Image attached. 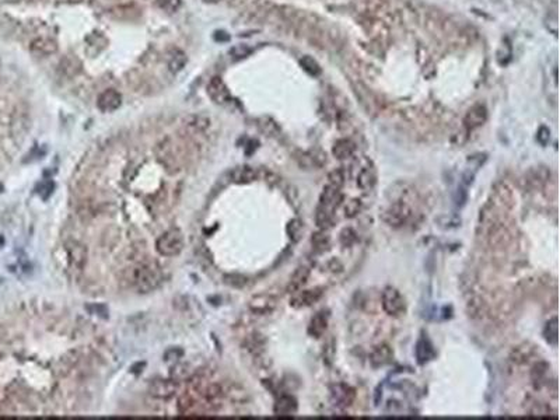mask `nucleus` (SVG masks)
Segmentation results:
<instances>
[{
	"mask_svg": "<svg viewBox=\"0 0 560 420\" xmlns=\"http://www.w3.org/2000/svg\"><path fill=\"white\" fill-rule=\"evenodd\" d=\"M408 189H401L396 196L391 197L388 205L381 210L380 217L389 227L401 228L408 226L414 217V210L410 206L408 197Z\"/></svg>",
	"mask_w": 560,
	"mask_h": 420,
	"instance_id": "obj_1",
	"label": "nucleus"
},
{
	"mask_svg": "<svg viewBox=\"0 0 560 420\" xmlns=\"http://www.w3.org/2000/svg\"><path fill=\"white\" fill-rule=\"evenodd\" d=\"M161 272L156 263H141L132 270V284L139 293H150L161 283Z\"/></svg>",
	"mask_w": 560,
	"mask_h": 420,
	"instance_id": "obj_2",
	"label": "nucleus"
},
{
	"mask_svg": "<svg viewBox=\"0 0 560 420\" xmlns=\"http://www.w3.org/2000/svg\"><path fill=\"white\" fill-rule=\"evenodd\" d=\"M381 305H383L385 314L389 315V317H394V318H399V317L405 315L406 309H408L405 297L401 294L398 289H395L392 286H387L383 290Z\"/></svg>",
	"mask_w": 560,
	"mask_h": 420,
	"instance_id": "obj_3",
	"label": "nucleus"
},
{
	"mask_svg": "<svg viewBox=\"0 0 560 420\" xmlns=\"http://www.w3.org/2000/svg\"><path fill=\"white\" fill-rule=\"evenodd\" d=\"M156 248L162 257H177L184 248V235L178 228H171L158 237Z\"/></svg>",
	"mask_w": 560,
	"mask_h": 420,
	"instance_id": "obj_4",
	"label": "nucleus"
},
{
	"mask_svg": "<svg viewBox=\"0 0 560 420\" xmlns=\"http://www.w3.org/2000/svg\"><path fill=\"white\" fill-rule=\"evenodd\" d=\"M323 291L325 289L323 287H314V289H307V290H298L293 294V297L290 300V305L294 307V308H305V307H311L315 303H318L319 300L322 299Z\"/></svg>",
	"mask_w": 560,
	"mask_h": 420,
	"instance_id": "obj_5",
	"label": "nucleus"
},
{
	"mask_svg": "<svg viewBox=\"0 0 560 420\" xmlns=\"http://www.w3.org/2000/svg\"><path fill=\"white\" fill-rule=\"evenodd\" d=\"M331 399H332L333 405L345 409V408L353 405L354 399H356V391L350 385L339 382V384L332 385V388H331Z\"/></svg>",
	"mask_w": 560,
	"mask_h": 420,
	"instance_id": "obj_6",
	"label": "nucleus"
},
{
	"mask_svg": "<svg viewBox=\"0 0 560 420\" xmlns=\"http://www.w3.org/2000/svg\"><path fill=\"white\" fill-rule=\"evenodd\" d=\"M207 94L219 105L230 104L232 100L227 86L224 84V81L220 77H213L212 80L207 83Z\"/></svg>",
	"mask_w": 560,
	"mask_h": 420,
	"instance_id": "obj_7",
	"label": "nucleus"
},
{
	"mask_svg": "<svg viewBox=\"0 0 560 420\" xmlns=\"http://www.w3.org/2000/svg\"><path fill=\"white\" fill-rule=\"evenodd\" d=\"M178 384L175 380H156L149 387V392L153 398L161 400L171 399L177 394Z\"/></svg>",
	"mask_w": 560,
	"mask_h": 420,
	"instance_id": "obj_8",
	"label": "nucleus"
},
{
	"mask_svg": "<svg viewBox=\"0 0 560 420\" xmlns=\"http://www.w3.org/2000/svg\"><path fill=\"white\" fill-rule=\"evenodd\" d=\"M486 121H487L486 106L483 104H476V105L471 106L468 112L465 114L464 126L466 127V131H474V129H478L482 125H484Z\"/></svg>",
	"mask_w": 560,
	"mask_h": 420,
	"instance_id": "obj_9",
	"label": "nucleus"
},
{
	"mask_svg": "<svg viewBox=\"0 0 560 420\" xmlns=\"http://www.w3.org/2000/svg\"><path fill=\"white\" fill-rule=\"evenodd\" d=\"M356 182H357V187L364 192L373 191L374 187L377 185V170L371 164V161H367V164L363 166L362 170L358 171Z\"/></svg>",
	"mask_w": 560,
	"mask_h": 420,
	"instance_id": "obj_10",
	"label": "nucleus"
},
{
	"mask_svg": "<svg viewBox=\"0 0 560 420\" xmlns=\"http://www.w3.org/2000/svg\"><path fill=\"white\" fill-rule=\"evenodd\" d=\"M392 359H394V350L388 343H381L375 346L370 353V364L373 366L374 369L389 364Z\"/></svg>",
	"mask_w": 560,
	"mask_h": 420,
	"instance_id": "obj_11",
	"label": "nucleus"
},
{
	"mask_svg": "<svg viewBox=\"0 0 560 420\" xmlns=\"http://www.w3.org/2000/svg\"><path fill=\"white\" fill-rule=\"evenodd\" d=\"M436 349H434V344L431 343V340L427 338V336H420L419 340L416 342V346H414V356H416V360L420 366H424L429 363L430 360H433L436 357Z\"/></svg>",
	"mask_w": 560,
	"mask_h": 420,
	"instance_id": "obj_12",
	"label": "nucleus"
},
{
	"mask_svg": "<svg viewBox=\"0 0 560 420\" xmlns=\"http://www.w3.org/2000/svg\"><path fill=\"white\" fill-rule=\"evenodd\" d=\"M121 94L114 88H110V90H105V92H102L100 94L98 100H97V106L102 112H114L121 106Z\"/></svg>",
	"mask_w": 560,
	"mask_h": 420,
	"instance_id": "obj_13",
	"label": "nucleus"
},
{
	"mask_svg": "<svg viewBox=\"0 0 560 420\" xmlns=\"http://www.w3.org/2000/svg\"><path fill=\"white\" fill-rule=\"evenodd\" d=\"M228 178L234 184H251L259 178V171L249 166H240L232 168L228 174Z\"/></svg>",
	"mask_w": 560,
	"mask_h": 420,
	"instance_id": "obj_14",
	"label": "nucleus"
},
{
	"mask_svg": "<svg viewBox=\"0 0 560 420\" xmlns=\"http://www.w3.org/2000/svg\"><path fill=\"white\" fill-rule=\"evenodd\" d=\"M328 322H329L328 311H325V309L318 311V313L311 318V321H310V325H308V335H310L311 338H315V339L321 338V336L325 334L327 328H328Z\"/></svg>",
	"mask_w": 560,
	"mask_h": 420,
	"instance_id": "obj_15",
	"label": "nucleus"
},
{
	"mask_svg": "<svg viewBox=\"0 0 560 420\" xmlns=\"http://www.w3.org/2000/svg\"><path fill=\"white\" fill-rule=\"evenodd\" d=\"M525 181L528 184V187H531L532 189H540L550 181V170L548 167H544V166L532 168L527 174Z\"/></svg>",
	"mask_w": 560,
	"mask_h": 420,
	"instance_id": "obj_16",
	"label": "nucleus"
},
{
	"mask_svg": "<svg viewBox=\"0 0 560 420\" xmlns=\"http://www.w3.org/2000/svg\"><path fill=\"white\" fill-rule=\"evenodd\" d=\"M310 273H311L310 268H307V266H298V268L294 270V273L292 275L290 280H288L286 291H287V293L294 294L296 291H298V290L303 289L304 286H305V283L308 282Z\"/></svg>",
	"mask_w": 560,
	"mask_h": 420,
	"instance_id": "obj_17",
	"label": "nucleus"
},
{
	"mask_svg": "<svg viewBox=\"0 0 560 420\" xmlns=\"http://www.w3.org/2000/svg\"><path fill=\"white\" fill-rule=\"evenodd\" d=\"M297 400H296L294 396H292V395H282L276 400L273 412H275V415L278 416H293L297 412Z\"/></svg>",
	"mask_w": 560,
	"mask_h": 420,
	"instance_id": "obj_18",
	"label": "nucleus"
},
{
	"mask_svg": "<svg viewBox=\"0 0 560 420\" xmlns=\"http://www.w3.org/2000/svg\"><path fill=\"white\" fill-rule=\"evenodd\" d=\"M298 166L305 168V170H318L327 162V156H323L322 153H301L297 157Z\"/></svg>",
	"mask_w": 560,
	"mask_h": 420,
	"instance_id": "obj_19",
	"label": "nucleus"
},
{
	"mask_svg": "<svg viewBox=\"0 0 560 420\" xmlns=\"http://www.w3.org/2000/svg\"><path fill=\"white\" fill-rule=\"evenodd\" d=\"M275 307H276V299H273L272 296H269V294L257 296L249 303V308L252 309L254 313H258V314L270 313V311H273Z\"/></svg>",
	"mask_w": 560,
	"mask_h": 420,
	"instance_id": "obj_20",
	"label": "nucleus"
},
{
	"mask_svg": "<svg viewBox=\"0 0 560 420\" xmlns=\"http://www.w3.org/2000/svg\"><path fill=\"white\" fill-rule=\"evenodd\" d=\"M356 153V146L350 139H339L332 147V154L338 160H349Z\"/></svg>",
	"mask_w": 560,
	"mask_h": 420,
	"instance_id": "obj_21",
	"label": "nucleus"
},
{
	"mask_svg": "<svg viewBox=\"0 0 560 420\" xmlns=\"http://www.w3.org/2000/svg\"><path fill=\"white\" fill-rule=\"evenodd\" d=\"M534 353H535L534 346H531L530 343H522L520 344V346H517V348L513 350V353H511V356H510V360H511L515 366L527 364V363L532 359Z\"/></svg>",
	"mask_w": 560,
	"mask_h": 420,
	"instance_id": "obj_22",
	"label": "nucleus"
},
{
	"mask_svg": "<svg viewBox=\"0 0 560 420\" xmlns=\"http://www.w3.org/2000/svg\"><path fill=\"white\" fill-rule=\"evenodd\" d=\"M67 257H69V261H70L71 266H76V268H83V265L86 262L87 259V251L84 249L83 245H80L79 243H70L67 245Z\"/></svg>",
	"mask_w": 560,
	"mask_h": 420,
	"instance_id": "obj_23",
	"label": "nucleus"
},
{
	"mask_svg": "<svg viewBox=\"0 0 560 420\" xmlns=\"http://www.w3.org/2000/svg\"><path fill=\"white\" fill-rule=\"evenodd\" d=\"M546 374H548V364H546V363L539 361V363H535V364L532 366L530 375H531V381H532V384H534V387L536 388V390L545 384Z\"/></svg>",
	"mask_w": 560,
	"mask_h": 420,
	"instance_id": "obj_24",
	"label": "nucleus"
},
{
	"mask_svg": "<svg viewBox=\"0 0 560 420\" xmlns=\"http://www.w3.org/2000/svg\"><path fill=\"white\" fill-rule=\"evenodd\" d=\"M187 63V55L181 49H172L168 53V69L174 73L182 70Z\"/></svg>",
	"mask_w": 560,
	"mask_h": 420,
	"instance_id": "obj_25",
	"label": "nucleus"
},
{
	"mask_svg": "<svg viewBox=\"0 0 560 420\" xmlns=\"http://www.w3.org/2000/svg\"><path fill=\"white\" fill-rule=\"evenodd\" d=\"M311 243H313V248L317 252H325L331 247V238H329V235L327 234L325 230H321L318 233L313 234Z\"/></svg>",
	"mask_w": 560,
	"mask_h": 420,
	"instance_id": "obj_26",
	"label": "nucleus"
},
{
	"mask_svg": "<svg viewBox=\"0 0 560 420\" xmlns=\"http://www.w3.org/2000/svg\"><path fill=\"white\" fill-rule=\"evenodd\" d=\"M286 231H287L288 238H290L292 241H294V243H297V241H300L301 237H303L304 223L300 220V218H293V220H290V222H288L287 227H286Z\"/></svg>",
	"mask_w": 560,
	"mask_h": 420,
	"instance_id": "obj_27",
	"label": "nucleus"
},
{
	"mask_svg": "<svg viewBox=\"0 0 560 420\" xmlns=\"http://www.w3.org/2000/svg\"><path fill=\"white\" fill-rule=\"evenodd\" d=\"M544 338L549 344H557V317H553L546 322L544 328Z\"/></svg>",
	"mask_w": 560,
	"mask_h": 420,
	"instance_id": "obj_28",
	"label": "nucleus"
},
{
	"mask_svg": "<svg viewBox=\"0 0 560 420\" xmlns=\"http://www.w3.org/2000/svg\"><path fill=\"white\" fill-rule=\"evenodd\" d=\"M300 65H301V67H303L304 70L307 71L310 76L317 77L322 73V69H321L319 63L315 61L314 58H311V56H308V55L303 56V58L300 59Z\"/></svg>",
	"mask_w": 560,
	"mask_h": 420,
	"instance_id": "obj_29",
	"label": "nucleus"
},
{
	"mask_svg": "<svg viewBox=\"0 0 560 420\" xmlns=\"http://www.w3.org/2000/svg\"><path fill=\"white\" fill-rule=\"evenodd\" d=\"M362 209H363V202H362L360 199H357V197L350 199V200L346 202V205H345V217H348V218L356 217L358 213L362 212Z\"/></svg>",
	"mask_w": 560,
	"mask_h": 420,
	"instance_id": "obj_30",
	"label": "nucleus"
},
{
	"mask_svg": "<svg viewBox=\"0 0 560 420\" xmlns=\"http://www.w3.org/2000/svg\"><path fill=\"white\" fill-rule=\"evenodd\" d=\"M357 240V234L354 233L353 228L346 227L340 231V235H339V241L342 244L344 248H350Z\"/></svg>",
	"mask_w": 560,
	"mask_h": 420,
	"instance_id": "obj_31",
	"label": "nucleus"
},
{
	"mask_svg": "<svg viewBox=\"0 0 560 420\" xmlns=\"http://www.w3.org/2000/svg\"><path fill=\"white\" fill-rule=\"evenodd\" d=\"M328 179H329V185H332V187L339 188V189H340V188L344 187L345 181H346V175H345V171L342 170V168H336V170H333V171L329 172Z\"/></svg>",
	"mask_w": 560,
	"mask_h": 420,
	"instance_id": "obj_32",
	"label": "nucleus"
},
{
	"mask_svg": "<svg viewBox=\"0 0 560 420\" xmlns=\"http://www.w3.org/2000/svg\"><path fill=\"white\" fill-rule=\"evenodd\" d=\"M251 53H252V48L248 45H244V44L232 46L231 49H230V56H231L234 61L244 59V58H247V56L251 55Z\"/></svg>",
	"mask_w": 560,
	"mask_h": 420,
	"instance_id": "obj_33",
	"label": "nucleus"
},
{
	"mask_svg": "<svg viewBox=\"0 0 560 420\" xmlns=\"http://www.w3.org/2000/svg\"><path fill=\"white\" fill-rule=\"evenodd\" d=\"M158 7L167 13H175L181 9L182 0H156Z\"/></svg>",
	"mask_w": 560,
	"mask_h": 420,
	"instance_id": "obj_34",
	"label": "nucleus"
},
{
	"mask_svg": "<svg viewBox=\"0 0 560 420\" xmlns=\"http://www.w3.org/2000/svg\"><path fill=\"white\" fill-rule=\"evenodd\" d=\"M189 374H191V370L187 366H175L174 371H171L172 378H175V381L185 380L187 377H189Z\"/></svg>",
	"mask_w": 560,
	"mask_h": 420,
	"instance_id": "obj_35",
	"label": "nucleus"
},
{
	"mask_svg": "<svg viewBox=\"0 0 560 420\" xmlns=\"http://www.w3.org/2000/svg\"><path fill=\"white\" fill-rule=\"evenodd\" d=\"M549 412L550 409L548 408V405L542 404V402H534L532 408L530 409V413L532 416H548Z\"/></svg>",
	"mask_w": 560,
	"mask_h": 420,
	"instance_id": "obj_36",
	"label": "nucleus"
},
{
	"mask_svg": "<svg viewBox=\"0 0 560 420\" xmlns=\"http://www.w3.org/2000/svg\"><path fill=\"white\" fill-rule=\"evenodd\" d=\"M184 356V350L179 349V348H170L164 353V360L168 361V363H172V361H177Z\"/></svg>",
	"mask_w": 560,
	"mask_h": 420,
	"instance_id": "obj_37",
	"label": "nucleus"
},
{
	"mask_svg": "<svg viewBox=\"0 0 560 420\" xmlns=\"http://www.w3.org/2000/svg\"><path fill=\"white\" fill-rule=\"evenodd\" d=\"M536 140L539 143L540 146H546L550 140V131L549 127L540 126L536 132Z\"/></svg>",
	"mask_w": 560,
	"mask_h": 420,
	"instance_id": "obj_38",
	"label": "nucleus"
},
{
	"mask_svg": "<svg viewBox=\"0 0 560 420\" xmlns=\"http://www.w3.org/2000/svg\"><path fill=\"white\" fill-rule=\"evenodd\" d=\"M230 279H232V280H226L228 284H232V286H237V287H241V286H244V284L247 283V278H244V276H241V275H231V276H228Z\"/></svg>",
	"mask_w": 560,
	"mask_h": 420,
	"instance_id": "obj_39",
	"label": "nucleus"
},
{
	"mask_svg": "<svg viewBox=\"0 0 560 420\" xmlns=\"http://www.w3.org/2000/svg\"><path fill=\"white\" fill-rule=\"evenodd\" d=\"M53 192V182H45L42 185V191H40V195L44 199H48V196Z\"/></svg>",
	"mask_w": 560,
	"mask_h": 420,
	"instance_id": "obj_40",
	"label": "nucleus"
},
{
	"mask_svg": "<svg viewBox=\"0 0 560 420\" xmlns=\"http://www.w3.org/2000/svg\"><path fill=\"white\" fill-rule=\"evenodd\" d=\"M93 314H96V315H100V317H102V318H106L108 317V309L104 307V305H94L93 307Z\"/></svg>",
	"mask_w": 560,
	"mask_h": 420,
	"instance_id": "obj_41",
	"label": "nucleus"
},
{
	"mask_svg": "<svg viewBox=\"0 0 560 420\" xmlns=\"http://www.w3.org/2000/svg\"><path fill=\"white\" fill-rule=\"evenodd\" d=\"M206 3H219L220 0H205Z\"/></svg>",
	"mask_w": 560,
	"mask_h": 420,
	"instance_id": "obj_42",
	"label": "nucleus"
}]
</instances>
